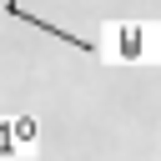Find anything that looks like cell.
Returning <instances> with one entry per match:
<instances>
[{"mask_svg":"<svg viewBox=\"0 0 161 161\" xmlns=\"http://www.w3.org/2000/svg\"><path fill=\"white\" fill-rule=\"evenodd\" d=\"M0 161H15V156H0Z\"/></svg>","mask_w":161,"mask_h":161,"instance_id":"3","label":"cell"},{"mask_svg":"<svg viewBox=\"0 0 161 161\" xmlns=\"http://www.w3.org/2000/svg\"><path fill=\"white\" fill-rule=\"evenodd\" d=\"M35 141V121L30 116H0V151H20V146H30Z\"/></svg>","mask_w":161,"mask_h":161,"instance_id":"2","label":"cell"},{"mask_svg":"<svg viewBox=\"0 0 161 161\" xmlns=\"http://www.w3.org/2000/svg\"><path fill=\"white\" fill-rule=\"evenodd\" d=\"M96 45H101V60L111 65H151L161 60V25L156 20H106Z\"/></svg>","mask_w":161,"mask_h":161,"instance_id":"1","label":"cell"}]
</instances>
